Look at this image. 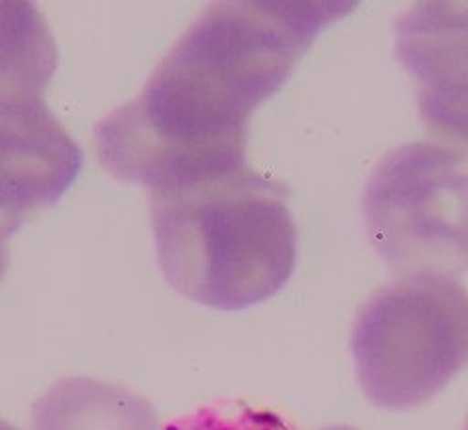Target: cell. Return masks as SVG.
<instances>
[{"instance_id":"obj_1","label":"cell","mask_w":468,"mask_h":430,"mask_svg":"<svg viewBox=\"0 0 468 430\" xmlns=\"http://www.w3.org/2000/svg\"><path fill=\"white\" fill-rule=\"evenodd\" d=\"M357 3H215L144 90L96 126L100 163L148 191L241 169L254 112L282 90L324 27Z\"/></svg>"},{"instance_id":"obj_2","label":"cell","mask_w":468,"mask_h":430,"mask_svg":"<svg viewBox=\"0 0 468 430\" xmlns=\"http://www.w3.org/2000/svg\"><path fill=\"white\" fill-rule=\"evenodd\" d=\"M148 193L158 264L189 301L241 311L292 278L298 233L282 183L246 165Z\"/></svg>"},{"instance_id":"obj_3","label":"cell","mask_w":468,"mask_h":430,"mask_svg":"<svg viewBox=\"0 0 468 430\" xmlns=\"http://www.w3.org/2000/svg\"><path fill=\"white\" fill-rule=\"evenodd\" d=\"M351 351L371 404L424 406L468 368V291L454 278L401 276L363 303Z\"/></svg>"},{"instance_id":"obj_4","label":"cell","mask_w":468,"mask_h":430,"mask_svg":"<svg viewBox=\"0 0 468 430\" xmlns=\"http://www.w3.org/2000/svg\"><path fill=\"white\" fill-rule=\"evenodd\" d=\"M363 218L393 273H468V156L434 140L388 153L365 187Z\"/></svg>"},{"instance_id":"obj_5","label":"cell","mask_w":468,"mask_h":430,"mask_svg":"<svg viewBox=\"0 0 468 430\" xmlns=\"http://www.w3.org/2000/svg\"><path fill=\"white\" fill-rule=\"evenodd\" d=\"M81 165L80 146L45 98L0 104V283L11 262V238L59 201Z\"/></svg>"},{"instance_id":"obj_6","label":"cell","mask_w":468,"mask_h":430,"mask_svg":"<svg viewBox=\"0 0 468 430\" xmlns=\"http://www.w3.org/2000/svg\"><path fill=\"white\" fill-rule=\"evenodd\" d=\"M396 55L428 134L468 156V3H418L396 23Z\"/></svg>"},{"instance_id":"obj_7","label":"cell","mask_w":468,"mask_h":430,"mask_svg":"<svg viewBox=\"0 0 468 430\" xmlns=\"http://www.w3.org/2000/svg\"><path fill=\"white\" fill-rule=\"evenodd\" d=\"M33 430H161L151 402L90 378L55 384L33 408Z\"/></svg>"},{"instance_id":"obj_8","label":"cell","mask_w":468,"mask_h":430,"mask_svg":"<svg viewBox=\"0 0 468 430\" xmlns=\"http://www.w3.org/2000/svg\"><path fill=\"white\" fill-rule=\"evenodd\" d=\"M58 70V45L33 3L0 0V104L45 98Z\"/></svg>"},{"instance_id":"obj_9","label":"cell","mask_w":468,"mask_h":430,"mask_svg":"<svg viewBox=\"0 0 468 430\" xmlns=\"http://www.w3.org/2000/svg\"><path fill=\"white\" fill-rule=\"evenodd\" d=\"M163 430H296L266 408L238 400H218L213 404L171 420Z\"/></svg>"},{"instance_id":"obj_10","label":"cell","mask_w":468,"mask_h":430,"mask_svg":"<svg viewBox=\"0 0 468 430\" xmlns=\"http://www.w3.org/2000/svg\"><path fill=\"white\" fill-rule=\"evenodd\" d=\"M0 430H18L16 426H13L11 423H6V420L0 418Z\"/></svg>"},{"instance_id":"obj_11","label":"cell","mask_w":468,"mask_h":430,"mask_svg":"<svg viewBox=\"0 0 468 430\" xmlns=\"http://www.w3.org/2000/svg\"><path fill=\"white\" fill-rule=\"evenodd\" d=\"M324 430H357L353 426H331V428H324Z\"/></svg>"},{"instance_id":"obj_12","label":"cell","mask_w":468,"mask_h":430,"mask_svg":"<svg viewBox=\"0 0 468 430\" xmlns=\"http://www.w3.org/2000/svg\"><path fill=\"white\" fill-rule=\"evenodd\" d=\"M466 430H468V426H466Z\"/></svg>"}]
</instances>
